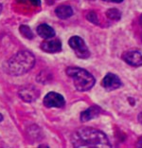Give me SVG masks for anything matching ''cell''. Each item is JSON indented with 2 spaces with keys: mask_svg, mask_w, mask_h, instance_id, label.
Listing matches in <instances>:
<instances>
[{
  "mask_svg": "<svg viewBox=\"0 0 142 148\" xmlns=\"http://www.w3.org/2000/svg\"><path fill=\"white\" fill-rule=\"evenodd\" d=\"M71 142L74 147L103 148L111 147V143L107 136L100 130L92 127H82L72 134Z\"/></svg>",
  "mask_w": 142,
  "mask_h": 148,
  "instance_id": "6da1fadb",
  "label": "cell"
},
{
  "mask_svg": "<svg viewBox=\"0 0 142 148\" xmlns=\"http://www.w3.org/2000/svg\"><path fill=\"white\" fill-rule=\"evenodd\" d=\"M34 65V55L28 50H21L12 56L5 63L4 70L12 76H20L29 72Z\"/></svg>",
  "mask_w": 142,
  "mask_h": 148,
  "instance_id": "7a4b0ae2",
  "label": "cell"
},
{
  "mask_svg": "<svg viewBox=\"0 0 142 148\" xmlns=\"http://www.w3.org/2000/svg\"><path fill=\"white\" fill-rule=\"evenodd\" d=\"M66 72L73 82L74 86L79 91H87L95 85V78L87 70L81 68H67Z\"/></svg>",
  "mask_w": 142,
  "mask_h": 148,
  "instance_id": "3957f363",
  "label": "cell"
},
{
  "mask_svg": "<svg viewBox=\"0 0 142 148\" xmlns=\"http://www.w3.org/2000/svg\"><path fill=\"white\" fill-rule=\"evenodd\" d=\"M68 44L70 48L76 52V55L79 58L86 59L90 56V52L87 49L85 42L80 36H72L69 39Z\"/></svg>",
  "mask_w": 142,
  "mask_h": 148,
  "instance_id": "277c9868",
  "label": "cell"
},
{
  "mask_svg": "<svg viewBox=\"0 0 142 148\" xmlns=\"http://www.w3.org/2000/svg\"><path fill=\"white\" fill-rule=\"evenodd\" d=\"M43 103L46 107H47V108H52V107L61 108V107L65 106L66 100L61 94L51 91V92H48L45 96Z\"/></svg>",
  "mask_w": 142,
  "mask_h": 148,
  "instance_id": "5b68a950",
  "label": "cell"
},
{
  "mask_svg": "<svg viewBox=\"0 0 142 148\" xmlns=\"http://www.w3.org/2000/svg\"><path fill=\"white\" fill-rule=\"evenodd\" d=\"M18 95L24 102L31 103V102H34V101L39 97L40 91L35 86L29 85V86H26L22 87V88L19 90Z\"/></svg>",
  "mask_w": 142,
  "mask_h": 148,
  "instance_id": "8992f818",
  "label": "cell"
},
{
  "mask_svg": "<svg viewBox=\"0 0 142 148\" xmlns=\"http://www.w3.org/2000/svg\"><path fill=\"white\" fill-rule=\"evenodd\" d=\"M122 59L132 66H142V52L139 50H131L122 55Z\"/></svg>",
  "mask_w": 142,
  "mask_h": 148,
  "instance_id": "52a82bcc",
  "label": "cell"
},
{
  "mask_svg": "<svg viewBox=\"0 0 142 148\" xmlns=\"http://www.w3.org/2000/svg\"><path fill=\"white\" fill-rule=\"evenodd\" d=\"M101 86L106 90H115L121 86V81L119 78L113 73H108L101 81Z\"/></svg>",
  "mask_w": 142,
  "mask_h": 148,
  "instance_id": "ba28073f",
  "label": "cell"
},
{
  "mask_svg": "<svg viewBox=\"0 0 142 148\" xmlns=\"http://www.w3.org/2000/svg\"><path fill=\"white\" fill-rule=\"evenodd\" d=\"M41 49L47 53H56L62 50V43L59 39L46 40L41 44Z\"/></svg>",
  "mask_w": 142,
  "mask_h": 148,
  "instance_id": "9c48e42d",
  "label": "cell"
},
{
  "mask_svg": "<svg viewBox=\"0 0 142 148\" xmlns=\"http://www.w3.org/2000/svg\"><path fill=\"white\" fill-rule=\"evenodd\" d=\"M100 112H101V109L100 106H92L88 107L85 111L81 113V121H82L83 123L88 122V121H91L95 119V118H97L100 114Z\"/></svg>",
  "mask_w": 142,
  "mask_h": 148,
  "instance_id": "30bf717a",
  "label": "cell"
},
{
  "mask_svg": "<svg viewBox=\"0 0 142 148\" xmlns=\"http://www.w3.org/2000/svg\"><path fill=\"white\" fill-rule=\"evenodd\" d=\"M37 33L43 39H51L55 36V31L46 24H42L37 27Z\"/></svg>",
  "mask_w": 142,
  "mask_h": 148,
  "instance_id": "8fae6325",
  "label": "cell"
},
{
  "mask_svg": "<svg viewBox=\"0 0 142 148\" xmlns=\"http://www.w3.org/2000/svg\"><path fill=\"white\" fill-rule=\"evenodd\" d=\"M55 14L58 16L60 19H67L70 16L73 15V10L70 6L67 5H62L59 6L55 10Z\"/></svg>",
  "mask_w": 142,
  "mask_h": 148,
  "instance_id": "7c38bea8",
  "label": "cell"
},
{
  "mask_svg": "<svg viewBox=\"0 0 142 148\" xmlns=\"http://www.w3.org/2000/svg\"><path fill=\"white\" fill-rule=\"evenodd\" d=\"M106 16L111 20L117 21V20H119L121 17V13L117 9H109L106 12Z\"/></svg>",
  "mask_w": 142,
  "mask_h": 148,
  "instance_id": "4fadbf2b",
  "label": "cell"
},
{
  "mask_svg": "<svg viewBox=\"0 0 142 148\" xmlns=\"http://www.w3.org/2000/svg\"><path fill=\"white\" fill-rule=\"evenodd\" d=\"M19 31H20V33H21L24 37H26V38H28V39L33 38V33L31 32V29L27 25H22L19 28Z\"/></svg>",
  "mask_w": 142,
  "mask_h": 148,
  "instance_id": "5bb4252c",
  "label": "cell"
},
{
  "mask_svg": "<svg viewBox=\"0 0 142 148\" xmlns=\"http://www.w3.org/2000/svg\"><path fill=\"white\" fill-rule=\"evenodd\" d=\"M87 19H88L90 22L94 23V24H98V23H99V20H98V15L94 12H91L88 13V14H87Z\"/></svg>",
  "mask_w": 142,
  "mask_h": 148,
  "instance_id": "9a60e30c",
  "label": "cell"
},
{
  "mask_svg": "<svg viewBox=\"0 0 142 148\" xmlns=\"http://www.w3.org/2000/svg\"><path fill=\"white\" fill-rule=\"evenodd\" d=\"M31 4H33L34 6H40L41 5V0H30Z\"/></svg>",
  "mask_w": 142,
  "mask_h": 148,
  "instance_id": "2e32d148",
  "label": "cell"
},
{
  "mask_svg": "<svg viewBox=\"0 0 142 148\" xmlns=\"http://www.w3.org/2000/svg\"><path fill=\"white\" fill-rule=\"evenodd\" d=\"M103 1L106 2H113V3H121L123 0H103Z\"/></svg>",
  "mask_w": 142,
  "mask_h": 148,
  "instance_id": "e0dca14e",
  "label": "cell"
},
{
  "mask_svg": "<svg viewBox=\"0 0 142 148\" xmlns=\"http://www.w3.org/2000/svg\"><path fill=\"white\" fill-rule=\"evenodd\" d=\"M137 147H142V137L138 140V142L137 143Z\"/></svg>",
  "mask_w": 142,
  "mask_h": 148,
  "instance_id": "ac0fdd59",
  "label": "cell"
},
{
  "mask_svg": "<svg viewBox=\"0 0 142 148\" xmlns=\"http://www.w3.org/2000/svg\"><path fill=\"white\" fill-rule=\"evenodd\" d=\"M138 122L142 124V112L139 113V115H138Z\"/></svg>",
  "mask_w": 142,
  "mask_h": 148,
  "instance_id": "d6986e66",
  "label": "cell"
},
{
  "mask_svg": "<svg viewBox=\"0 0 142 148\" xmlns=\"http://www.w3.org/2000/svg\"><path fill=\"white\" fill-rule=\"evenodd\" d=\"M2 121H3V116H2V114L0 113V123H1Z\"/></svg>",
  "mask_w": 142,
  "mask_h": 148,
  "instance_id": "ffe728a7",
  "label": "cell"
},
{
  "mask_svg": "<svg viewBox=\"0 0 142 148\" xmlns=\"http://www.w3.org/2000/svg\"><path fill=\"white\" fill-rule=\"evenodd\" d=\"M1 12H2V5L0 4V13H1Z\"/></svg>",
  "mask_w": 142,
  "mask_h": 148,
  "instance_id": "44dd1931",
  "label": "cell"
},
{
  "mask_svg": "<svg viewBox=\"0 0 142 148\" xmlns=\"http://www.w3.org/2000/svg\"><path fill=\"white\" fill-rule=\"evenodd\" d=\"M140 23H141V26H142V16H141V18H140Z\"/></svg>",
  "mask_w": 142,
  "mask_h": 148,
  "instance_id": "7402d4cb",
  "label": "cell"
}]
</instances>
